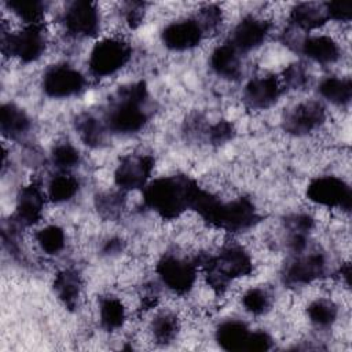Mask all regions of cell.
<instances>
[{"label":"cell","instance_id":"6da1fadb","mask_svg":"<svg viewBox=\"0 0 352 352\" xmlns=\"http://www.w3.org/2000/svg\"><path fill=\"white\" fill-rule=\"evenodd\" d=\"M198 184L187 176H166L144 187V204L162 219L172 220L191 208Z\"/></svg>","mask_w":352,"mask_h":352},{"label":"cell","instance_id":"7a4b0ae2","mask_svg":"<svg viewBox=\"0 0 352 352\" xmlns=\"http://www.w3.org/2000/svg\"><path fill=\"white\" fill-rule=\"evenodd\" d=\"M148 92L143 81L125 85L118 89L106 114V126L117 133H135L147 120Z\"/></svg>","mask_w":352,"mask_h":352},{"label":"cell","instance_id":"3957f363","mask_svg":"<svg viewBox=\"0 0 352 352\" xmlns=\"http://www.w3.org/2000/svg\"><path fill=\"white\" fill-rule=\"evenodd\" d=\"M208 283L223 292L232 279L246 276L253 271V261L249 253L238 245L224 246L217 256L201 260Z\"/></svg>","mask_w":352,"mask_h":352},{"label":"cell","instance_id":"277c9868","mask_svg":"<svg viewBox=\"0 0 352 352\" xmlns=\"http://www.w3.org/2000/svg\"><path fill=\"white\" fill-rule=\"evenodd\" d=\"M132 55L129 43L118 37H106L98 41L88 59L89 70L96 77H107L124 67Z\"/></svg>","mask_w":352,"mask_h":352},{"label":"cell","instance_id":"5b68a950","mask_svg":"<svg viewBox=\"0 0 352 352\" xmlns=\"http://www.w3.org/2000/svg\"><path fill=\"white\" fill-rule=\"evenodd\" d=\"M45 33L43 25H25L16 32L1 34L3 54L14 56L22 62H33L45 51Z\"/></svg>","mask_w":352,"mask_h":352},{"label":"cell","instance_id":"8992f818","mask_svg":"<svg viewBox=\"0 0 352 352\" xmlns=\"http://www.w3.org/2000/svg\"><path fill=\"white\" fill-rule=\"evenodd\" d=\"M258 219L254 205L248 198H238L230 202L219 201L209 224L230 232H239L253 227Z\"/></svg>","mask_w":352,"mask_h":352},{"label":"cell","instance_id":"52a82bcc","mask_svg":"<svg viewBox=\"0 0 352 352\" xmlns=\"http://www.w3.org/2000/svg\"><path fill=\"white\" fill-rule=\"evenodd\" d=\"M197 263L180 256L165 254L157 264L162 283L176 294L187 293L197 279Z\"/></svg>","mask_w":352,"mask_h":352},{"label":"cell","instance_id":"ba28073f","mask_svg":"<svg viewBox=\"0 0 352 352\" xmlns=\"http://www.w3.org/2000/svg\"><path fill=\"white\" fill-rule=\"evenodd\" d=\"M154 160L147 154H128L114 170V182L121 191L144 188L150 183Z\"/></svg>","mask_w":352,"mask_h":352},{"label":"cell","instance_id":"9c48e42d","mask_svg":"<svg viewBox=\"0 0 352 352\" xmlns=\"http://www.w3.org/2000/svg\"><path fill=\"white\" fill-rule=\"evenodd\" d=\"M308 198L322 206L338 208L349 210L351 208V187L336 176H319L307 187Z\"/></svg>","mask_w":352,"mask_h":352},{"label":"cell","instance_id":"30bf717a","mask_svg":"<svg viewBox=\"0 0 352 352\" xmlns=\"http://www.w3.org/2000/svg\"><path fill=\"white\" fill-rule=\"evenodd\" d=\"M85 87V77L73 66L54 65L43 77L44 92L56 99L78 95Z\"/></svg>","mask_w":352,"mask_h":352},{"label":"cell","instance_id":"8fae6325","mask_svg":"<svg viewBox=\"0 0 352 352\" xmlns=\"http://www.w3.org/2000/svg\"><path fill=\"white\" fill-rule=\"evenodd\" d=\"M324 120L326 111L323 104L316 100H308L298 103L286 113L283 126L292 135L304 136L318 129Z\"/></svg>","mask_w":352,"mask_h":352},{"label":"cell","instance_id":"7c38bea8","mask_svg":"<svg viewBox=\"0 0 352 352\" xmlns=\"http://www.w3.org/2000/svg\"><path fill=\"white\" fill-rule=\"evenodd\" d=\"M66 30L77 37L95 36L99 30L100 16L96 6L91 1H73L63 14Z\"/></svg>","mask_w":352,"mask_h":352},{"label":"cell","instance_id":"4fadbf2b","mask_svg":"<svg viewBox=\"0 0 352 352\" xmlns=\"http://www.w3.org/2000/svg\"><path fill=\"white\" fill-rule=\"evenodd\" d=\"M283 271V280L290 286H304L320 278L326 271V260L320 253H296Z\"/></svg>","mask_w":352,"mask_h":352},{"label":"cell","instance_id":"5bb4252c","mask_svg":"<svg viewBox=\"0 0 352 352\" xmlns=\"http://www.w3.org/2000/svg\"><path fill=\"white\" fill-rule=\"evenodd\" d=\"M282 87L280 78L272 74L254 77L245 85L243 100L250 109H268L279 99Z\"/></svg>","mask_w":352,"mask_h":352},{"label":"cell","instance_id":"9a60e30c","mask_svg":"<svg viewBox=\"0 0 352 352\" xmlns=\"http://www.w3.org/2000/svg\"><path fill=\"white\" fill-rule=\"evenodd\" d=\"M205 36L197 18L180 19L169 23L162 30V41L165 47L173 51H187L198 45Z\"/></svg>","mask_w":352,"mask_h":352},{"label":"cell","instance_id":"2e32d148","mask_svg":"<svg viewBox=\"0 0 352 352\" xmlns=\"http://www.w3.org/2000/svg\"><path fill=\"white\" fill-rule=\"evenodd\" d=\"M45 206V192L37 183H30L21 188L16 198L15 219L25 227L34 226L40 221Z\"/></svg>","mask_w":352,"mask_h":352},{"label":"cell","instance_id":"e0dca14e","mask_svg":"<svg viewBox=\"0 0 352 352\" xmlns=\"http://www.w3.org/2000/svg\"><path fill=\"white\" fill-rule=\"evenodd\" d=\"M270 25L257 16H245L232 30L230 43L242 54L260 47L267 38Z\"/></svg>","mask_w":352,"mask_h":352},{"label":"cell","instance_id":"ac0fdd59","mask_svg":"<svg viewBox=\"0 0 352 352\" xmlns=\"http://www.w3.org/2000/svg\"><path fill=\"white\" fill-rule=\"evenodd\" d=\"M298 48L311 60L320 65H330L338 60L341 50L334 38L324 34L305 37L300 41Z\"/></svg>","mask_w":352,"mask_h":352},{"label":"cell","instance_id":"d6986e66","mask_svg":"<svg viewBox=\"0 0 352 352\" xmlns=\"http://www.w3.org/2000/svg\"><path fill=\"white\" fill-rule=\"evenodd\" d=\"M252 330L238 319L224 320L216 330V341L226 351H249Z\"/></svg>","mask_w":352,"mask_h":352},{"label":"cell","instance_id":"ffe728a7","mask_svg":"<svg viewBox=\"0 0 352 352\" xmlns=\"http://www.w3.org/2000/svg\"><path fill=\"white\" fill-rule=\"evenodd\" d=\"M210 66L217 76L235 80L242 73L241 52L230 41L220 44L210 55Z\"/></svg>","mask_w":352,"mask_h":352},{"label":"cell","instance_id":"44dd1931","mask_svg":"<svg viewBox=\"0 0 352 352\" xmlns=\"http://www.w3.org/2000/svg\"><path fill=\"white\" fill-rule=\"evenodd\" d=\"M52 287L58 300L65 307L70 309L76 308L81 297V289H82L81 276L77 274V271L69 270V268L59 271L54 278Z\"/></svg>","mask_w":352,"mask_h":352},{"label":"cell","instance_id":"7402d4cb","mask_svg":"<svg viewBox=\"0 0 352 352\" xmlns=\"http://www.w3.org/2000/svg\"><path fill=\"white\" fill-rule=\"evenodd\" d=\"M0 128L6 138L19 139L28 133L30 120L21 107L12 103H6L1 106L0 111Z\"/></svg>","mask_w":352,"mask_h":352},{"label":"cell","instance_id":"603a6c76","mask_svg":"<svg viewBox=\"0 0 352 352\" xmlns=\"http://www.w3.org/2000/svg\"><path fill=\"white\" fill-rule=\"evenodd\" d=\"M290 19L294 26L302 30H312L324 25L329 18L324 4L300 3L290 11Z\"/></svg>","mask_w":352,"mask_h":352},{"label":"cell","instance_id":"cb8c5ba5","mask_svg":"<svg viewBox=\"0 0 352 352\" xmlns=\"http://www.w3.org/2000/svg\"><path fill=\"white\" fill-rule=\"evenodd\" d=\"M319 94L336 106H346L352 98V82L349 77H326L319 84Z\"/></svg>","mask_w":352,"mask_h":352},{"label":"cell","instance_id":"d4e9b609","mask_svg":"<svg viewBox=\"0 0 352 352\" xmlns=\"http://www.w3.org/2000/svg\"><path fill=\"white\" fill-rule=\"evenodd\" d=\"M99 320L107 331L121 329L126 320V309L122 301L114 296L103 297L99 302Z\"/></svg>","mask_w":352,"mask_h":352},{"label":"cell","instance_id":"484cf974","mask_svg":"<svg viewBox=\"0 0 352 352\" xmlns=\"http://www.w3.org/2000/svg\"><path fill=\"white\" fill-rule=\"evenodd\" d=\"M106 124L94 117L92 114H81L76 120V131L80 139L91 147L100 146L106 136Z\"/></svg>","mask_w":352,"mask_h":352},{"label":"cell","instance_id":"4316f807","mask_svg":"<svg viewBox=\"0 0 352 352\" xmlns=\"http://www.w3.org/2000/svg\"><path fill=\"white\" fill-rule=\"evenodd\" d=\"M77 191H78V180L69 173L62 172L51 179L47 188V197L52 202L60 204L72 199L77 194Z\"/></svg>","mask_w":352,"mask_h":352},{"label":"cell","instance_id":"83f0119b","mask_svg":"<svg viewBox=\"0 0 352 352\" xmlns=\"http://www.w3.org/2000/svg\"><path fill=\"white\" fill-rule=\"evenodd\" d=\"M7 7L26 25H41L47 3L38 0H11Z\"/></svg>","mask_w":352,"mask_h":352},{"label":"cell","instance_id":"f1b7e54d","mask_svg":"<svg viewBox=\"0 0 352 352\" xmlns=\"http://www.w3.org/2000/svg\"><path fill=\"white\" fill-rule=\"evenodd\" d=\"M153 337L160 344H168L173 341L179 333V319L172 312H160L155 315L150 324Z\"/></svg>","mask_w":352,"mask_h":352},{"label":"cell","instance_id":"f546056e","mask_svg":"<svg viewBox=\"0 0 352 352\" xmlns=\"http://www.w3.org/2000/svg\"><path fill=\"white\" fill-rule=\"evenodd\" d=\"M307 315L318 327H329L331 326L338 315L337 305L329 298H318L312 301L307 308Z\"/></svg>","mask_w":352,"mask_h":352},{"label":"cell","instance_id":"4dcf8cb0","mask_svg":"<svg viewBox=\"0 0 352 352\" xmlns=\"http://www.w3.org/2000/svg\"><path fill=\"white\" fill-rule=\"evenodd\" d=\"M36 241L43 252L47 254H58L63 250L66 245V236L60 227L51 224L38 230L36 234Z\"/></svg>","mask_w":352,"mask_h":352},{"label":"cell","instance_id":"1f68e13d","mask_svg":"<svg viewBox=\"0 0 352 352\" xmlns=\"http://www.w3.org/2000/svg\"><path fill=\"white\" fill-rule=\"evenodd\" d=\"M242 305L252 315H263L271 307V296L261 287H252L243 294Z\"/></svg>","mask_w":352,"mask_h":352},{"label":"cell","instance_id":"d6a6232c","mask_svg":"<svg viewBox=\"0 0 352 352\" xmlns=\"http://www.w3.org/2000/svg\"><path fill=\"white\" fill-rule=\"evenodd\" d=\"M52 162L60 170L67 172L80 162V153L70 143H59L52 150Z\"/></svg>","mask_w":352,"mask_h":352},{"label":"cell","instance_id":"836d02e7","mask_svg":"<svg viewBox=\"0 0 352 352\" xmlns=\"http://www.w3.org/2000/svg\"><path fill=\"white\" fill-rule=\"evenodd\" d=\"M124 198L121 192H106L98 197L96 208L106 219H117L124 209Z\"/></svg>","mask_w":352,"mask_h":352},{"label":"cell","instance_id":"e575fe53","mask_svg":"<svg viewBox=\"0 0 352 352\" xmlns=\"http://www.w3.org/2000/svg\"><path fill=\"white\" fill-rule=\"evenodd\" d=\"M283 87L290 89H301L309 82V74L302 63H293L287 66L280 77Z\"/></svg>","mask_w":352,"mask_h":352},{"label":"cell","instance_id":"d590c367","mask_svg":"<svg viewBox=\"0 0 352 352\" xmlns=\"http://www.w3.org/2000/svg\"><path fill=\"white\" fill-rule=\"evenodd\" d=\"M221 10L216 6H205L204 8L199 10L198 18L197 21L199 22L201 28L204 29V32H212L216 30L219 28V25L221 23Z\"/></svg>","mask_w":352,"mask_h":352},{"label":"cell","instance_id":"8d00e7d4","mask_svg":"<svg viewBox=\"0 0 352 352\" xmlns=\"http://www.w3.org/2000/svg\"><path fill=\"white\" fill-rule=\"evenodd\" d=\"M329 19L348 22L352 16V6L348 1H329L324 3Z\"/></svg>","mask_w":352,"mask_h":352},{"label":"cell","instance_id":"74e56055","mask_svg":"<svg viewBox=\"0 0 352 352\" xmlns=\"http://www.w3.org/2000/svg\"><path fill=\"white\" fill-rule=\"evenodd\" d=\"M234 135V128L227 121H219L217 124L212 125L208 132V138L213 144H221L228 142Z\"/></svg>","mask_w":352,"mask_h":352}]
</instances>
